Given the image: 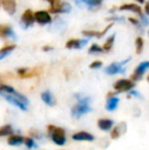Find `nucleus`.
<instances>
[{"mask_svg":"<svg viewBox=\"0 0 149 150\" xmlns=\"http://www.w3.org/2000/svg\"><path fill=\"white\" fill-rule=\"evenodd\" d=\"M48 132L51 135V139L56 145H64L66 139V131L61 128H58V127H54L52 125H49L47 127Z\"/></svg>","mask_w":149,"mask_h":150,"instance_id":"nucleus-1","label":"nucleus"},{"mask_svg":"<svg viewBox=\"0 0 149 150\" xmlns=\"http://www.w3.org/2000/svg\"><path fill=\"white\" fill-rule=\"evenodd\" d=\"M71 10H72L71 4L68 3V2L60 1V0H58L53 5H50V8H49L50 13H54V14L68 13V12H71Z\"/></svg>","mask_w":149,"mask_h":150,"instance_id":"nucleus-2","label":"nucleus"},{"mask_svg":"<svg viewBox=\"0 0 149 150\" xmlns=\"http://www.w3.org/2000/svg\"><path fill=\"white\" fill-rule=\"evenodd\" d=\"M135 87V83L134 81L129 79H121L117 81L113 85V89L117 91V93L121 92H128V91L132 90Z\"/></svg>","mask_w":149,"mask_h":150,"instance_id":"nucleus-3","label":"nucleus"},{"mask_svg":"<svg viewBox=\"0 0 149 150\" xmlns=\"http://www.w3.org/2000/svg\"><path fill=\"white\" fill-rule=\"evenodd\" d=\"M35 13V22L40 26H45V25H49L52 22V16L51 13L47 10H38L34 12Z\"/></svg>","mask_w":149,"mask_h":150,"instance_id":"nucleus-4","label":"nucleus"},{"mask_svg":"<svg viewBox=\"0 0 149 150\" xmlns=\"http://www.w3.org/2000/svg\"><path fill=\"white\" fill-rule=\"evenodd\" d=\"M16 74L18 77L22 79H30L33 77H37L41 74V69L40 67H34V69H28V67H20L18 69Z\"/></svg>","mask_w":149,"mask_h":150,"instance_id":"nucleus-5","label":"nucleus"},{"mask_svg":"<svg viewBox=\"0 0 149 150\" xmlns=\"http://www.w3.org/2000/svg\"><path fill=\"white\" fill-rule=\"evenodd\" d=\"M149 69V61H143V62L139 63L137 67L135 69L134 73L131 75V80L134 82L140 81L143 77L144 73Z\"/></svg>","mask_w":149,"mask_h":150,"instance_id":"nucleus-6","label":"nucleus"},{"mask_svg":"<svg viewBox=\"0 0 149 150\" xmlns=\"http://www.w3.org/2000/svg\"><path fill=\"white\" fill-rule=\"evenodd\" d=\"M20 23H22L23 27L25 28H29V27L33 26L35 23V13L32 11V9L28 8L26 9L20 16Z\"/></svg>","mask_w":149,"mask_h":150,"instance_id":"nucleus-7","label":"nucleus"},{"mask_svg":"<svg viewBox=\"0 0 149 150\" xmlns=\"http://www.w3.org/2000/svg\"><path fill=\"white\" fill-rule=\"evenodd\" d=\"M0 95H1L2 97H3L4 99H5L6 101H8V102H10L12 105H16V106H18L20 109H22L23 111H27L28 110V105H26L25 103H23L22 101L20 100V99H18L16 96H14L13 94H7V93H0Z\"/></svg>","mask_w":149,"mask_h":150,"instance_id":"nucleus-8","label":"nucleus"},{"mask_svg":"<svg viewBox=\"0 0 149 150\" xmlns=\"http://www.w3.org/2000/svg\"><path fill=\"white\" fill-rule=\"evenodd\" d=\"M91 110V107L89 104H82V103H78L72 108V115L76 119H80L82 115H86Z\"/></svg>","mask_w":149,"mask_h":150,"instance_id":"nucleus-9","label":"nucleus"},{"mask_svg":"<svg viewBox=\"0 0 149 150\" xmlns=\"http://www.w3.org/2000/svg\"><path fill=\"white\" fill-rule=\"evenodd\" d=\"M124 63L121 62H113L112 64H109L105 69V73L107 75H117V74H124L126 71V69H124Z\"/></svg>","mask_w":149,"mask_h":150,"instance_id":"nucleus-10","label":"nucleus"},{"mask_svg":"<svg viewBox=\"0 0 149 150\" xmlns=\"http://www.w3.org/2000/svg\"><path fill=\"white\" fill-rule=\"evenodd\" d=\"M1 5L9 16H13L16 12V0H1Z\"/></svg>","mask_w":149,"mask_h":150,"instance_id":"nucleus-11","label":"nucleus"},{"mask_svg":"<svg viewBox=\"0 0 149 150\" xmlns=\"http://www.w3.org/2000/svg\"><path fill=\"white\" fill-rule=\"evenodd\" d=\"M88 43V39H70L66 41V49H81Z\"/></svg>","mask_w":149,"mask_h":150,"instance_id":"nucleus-12","label":"nucleus"},{"mask_svg":"<svg viewBox=\"0 0 149 150\" xmlns=\"http://www.w3.org/2000/svg\"><path fill=\"white\" fill-rule=\"evenodd\" d=\"M119 9L121 10V11L134 12V13L138 14V16H141L142 14V8L140 7L138 4H135V3H125V4H123V5L119 6Z\"/></svg>","mask_w":149,"mask_h":150,"instance_id":"nucleus-13","label":"nucleus"},{"mask_svg":"<svg viewBox=\"0 0 149 150\" xmlns=\"http://www.w3.org/2000/svg\"><path fill=\"white\" fill-rule=\"evenodd\" d=\"M16 33L13 29L9 25H0V38L6 39V38H14Z\"/></svg>","mask_w":149,"mask_h":150,"instance_id":"nucleus-14","label":"nucleus"},{"mask_svg":"<svg viewBox=\"0 0 149 150\" xmlns=\"http://www.w3.org/2000/svg\"><path fill=\"white\" fill-rule=\"evenodd\" d=\"M73 139L76 141H93L94 136L87 132H79L73 135Z\"/></svg>","mask_w":149,"mask_h":150,"instance_id":"nucleus-15","label":"nucleus"},{"mask_svg":"<svg viewBox=\"0 0 149 150\" xmlns=\"http://www.w3.org/2000/svg\"><path fill=\"white\" fill-rule=\"evenodd\" d=\"M16 48V44H6L2 48H0V60L4 59L6 56L9 55Z\"/></svg>","mask_w":149,"mask_h":150,"instance_id":"nucleus-16","label":"nucleus"},{"mask_svg":"<svg viewBox=\"0 0 149 150\" xmlns=\"http://www.w3.org/2000/svg\"><path fill=\"white\" fill-rule=\"evenodd\" d=\"M41 98H42V100H43V102L45 103V104H47L48 106H54L56 103L53 95H52L51 92H49V91H44V92H42Z\"/></svg>","mask_w":149,"mask_h":150,"instance_id":"nucleus-17","label":"nucleus"},{"mask_svg":"<svg viewBox=\"0 0 149 150\" xmlns=\"http://www.w3.org/2000/svg\"><path fill=\"white\" fill-rule=\"evenodd\" d=\"M119 99L117 98V97H114V96L108 97L107 102H106V105H105V108L107 109L108 111L115 110L117 105H119Z\"/></svg>","mask_w":149,"mask_h":150,"instance_id":"nucleus-18","label":"nucleus"},{"mask_svg":"<svg viewBox=\"0 0 149 150\" xmlns=\"http://www.w3.org/2000/svg\"><path fill=\"white\" fill-rule=\"evenodd\" d=\"M98 127L102 131H109L113 126V120L109 119H100L98 120Z\"/></svg>","mask_w":149,"mask_h":150,"instance_id":"nucleus-19","label":"nucleus"},{"mask_svg":"<svg viewBox=\"0 0 149 150\" xmlns=\"http://www.w3.org/2000/svg\"><path fill=\"white\" fill-rule=\"evenodd\" d=\"M25 141L24 137L20 136V135H13L11 134V136L8 138L7 142L9 145H11V146H18V145H20L23 142Z\"/></svg>","mask_w":149,"mask_h":150,"instance_id":"nucleus-20","label":"nucleus"},{"mask_svg":"<svg viewBox=\"0 0 149 150\" xmlns=\"http://www.w3.org/2000/svg\"><path fill=\"white\" fill-rule=\"evenodd\" d=\"M114 40H115V34H112V35H110L109 37L106 39V41L104 42L103 46H102L104 52H108V51H110V50L112 49L113 44H114Z\"/></svg>","mask_w":149,"mask_h":150,"instance_id":"nucleus-21","label":"nucleus"},{"mask_svg":"<svg viewBox=\"0 0 149 150\" xmlns=\"http://www.w3.org/2000/svg\"><path fill=\"white\" fill-rule=\"evenodd\" d=\"M135 47H136V53L137 54H141L143 51V47H144V41L142 39V37H137L135 40Z\"/></svg>","mask_w":149,"mask_h":150,"instance_id":"nucleus-22","label":"nucleus"},{"mask_svg":"<svg viewBox=\"0 0 149 150\" xmlns=\"http://www.w3.org/2000/svg\"><path fill=\"white\" fill-rule=\"evenodd\" d=\"M88 52H89V54H99V53L104 52V50H103V48L98 45V44L93 43L90 46L89 49H88Z\"/></svg>","mask_w":149,"mask_h":150,"instance_id":"nucleus-23","label":"nucleus"},{"mask_svg":"<svg viewBox=\"0 0 149 150\" xmlns=\"http://www.w3.org/2000/svg\"><path fill=\"white\" fill-rule=\"evenodd\" d=\"M12 133H13V131H12V128L10 125H7V126H4L0 128V137L8 136V135H11Z\"/></svg>","mask_w":149,"mask_h":150,"instance_id":"nucleus-24","label":"nucleus"},{"mask_svg":"<svg viewBox=\"0 0 149 150\" xmlns=\"http://www.w3.org/2000/svg\"><path fill=\"white\" fill-rule=\"evenodd\" d=\"M85 37L87 38H93V37H96L98 38V35H99V32L98 31H93V30H84L82 32Z\"/></svg>","mask_w":149,"mask_h":150,"instance_id":"nucleus-25","label":"nucleus"},{"mask_svg":"<svg viewBox=\"0 0 149 150\" xmlns=\"http://www.w3.org/2000/svg\"><path fill=\"white\" fill-rule=\"evenodd\" d=\"M16 90L8 85H0V93H7V94H13Z\"/></svg>","mask_w":149,"mask_h":150,"instance_id":"nucleus-26","label":"nucleus"},{"mask_svg":"<svg viewBox=\"0 0 149 150\" xmlns=\"http://www.w3.org/2000/svg\"><path fill=\"white\" fill-rule=\"evenodd\" d=\"M121 124H119V126H117L115 128H113V130L112 132V139H117L121 135Z\"/></svg>","mask_w":149,"mask_h":150,"instance_id":"nucleus-27","label":"nucleus"},{"mask_svg":"<svg viewBox=\"0 0 149 150\" xmlns=\"http://www.w3.org/2000/svg\"><path fill=\"white\" fill-rule=\"evenodd\" d=\"M129 22L131 23L132 25H134V26L136 27V28H138L140 31H142L143 29H142V24H141V22H140L138 18H129Z\"/></svg>","mask_w":149,"mask_h":150,"instance_id":"nucleus-28","label":"nucleus"},{"mask_svg":"<svg viewBox=\"0 0 149 150\" xmlns=\"http://www.w3.org/2000/svg\"><path fill=\"white\" fill-rule=\"evenodd\" d=\"M25 145H26L28 148H33V147H35V143H34V140H33L32 138H25Z\"/></svg>","mask_w":149,"mask_h":150,"instance_id":"nucleus-29","label":"nucleus"},{"mask_svg":"<svg viewBox=\"0 0 149 150\" xmlns=\"http://www.w3.org/2000/svg\"><path fill=\"white\" fill-rule=\"evenodd\" d=\"M101 67H102V61H100V60H94L93 62L90 64V69H100Z\"/></svg>","mask_w":149,"mask_h":150,"instance_id":"nucleus-30","label":"nucleus"},{"mask_svg":"<svg viewBox=\"0 0 149 150\" xmlns=\"http://www.w3.org/2000/svg\"><path fill=\"white\" fill-rule=\"evenodd\" d=\"M140 22H141V24H142V26H143V27H147L148 25H149L148 18L146 16H144L143 13L140 16Z\"/></svg>","mask_w":149,"mask_h":150,"instance_id":"nucleus-31","label":"nucleus"},{"mask_svg":"<svg viewBox=\"0 0 149 150\" xmlns=\"http://www.w3.org/2000/svg\"><path fill=\"white\" fill-rule=\"evenodd\" d=\"M112 26H113V24L112 23V24H109L108 26H106L105 29H103V30H102L101 32H99V35H98V39H99V38H101V37H103V36L105 35L106 33H107V31L109 30V29L112 28Z\"/></svg>","mask_w":149,"mask_h":150,"instance_id":"nucleus-32","label":"nucleus"},{"mask_svg":"<svg viewBox=\"0 0 149 150\" xmlns=\"http://www.w3.org/2000/svg\"><path fill=\"white\" fill-rule=\"evenodd\" d=\"M130 96H135V97H139V98H141L140 93L137 92V91H134V90H130Z\"/></svg>","mask_w":149,"mask_h":150,"instance_id":"nucleus-33","label":"nucleus"},{"mask_svg":"<svg viewBox=\"0 0 149 150\" xmlns=\"http://www.w3.org/2000/svg\"><path fill=\"white\" fill-rule=\"evenodd\" d=\"M42 50H43L44 52H48V51H51V50H53V47L50 45H44L43 47H42Z\"/></svg>","mask_w":149,"mask_h":150,"instance_id":"nucleus-34","label":"nucleus"},{"mask_svg":"<svg viewBox=\"0 0 149 150\" xmlns=\"http://www.w3.org/2000/svg\"><path fill=\"white\" fill-rule=\"evenodd\" d=\"M145 13L147 14V16H149V1L146 2V4H145Z\"/></svg>","mask_w":149,"mask_h":150,"instance_id":"nucleus-35","label":"nucleus"},{"mask_svg":"<svg viewBox=\"0 0 149 150\" xmlns=\"http://www.w3.org/2000/svg\"><path fill=\"white\" fill-rule=\"evenodd\" d=\"M44 1H46V2H48V3L50 4V5H53V4H55L56 2L58 1V0H44Z\"/></svg>","mask_w":149,"mask_h":150,"instance_id":"nucleus-36","label":"nucleus"},{"mask_svg":"<svg viewBox=\"0 0 149 150\" xmlns=\"http://www.w3.org/2000/svg\"><path fill=\"white\" fill-rule=\"evenodd\" d=\"M135 1L139 2V3H144V2H145V0H135Z\"/></svg>","mask_w":149,"mask_h":150,"instance_id":"nucleus-37","label":"nucleus"},{"mask_svg":"<svg viewBox=\"0 0 149 150\" xmlns=\"http://www.w3.org/2000/svg\"><path fill=\"white\" fill-rule=\"evenodd\" d=\"M147 81L149 82V76H148V77H147Z\"/></svg>","mask_w":149,"mask_h":150,"instance_id":"nucleus-38","label":"nucleus"},{"mask_svg":"<svg viewBox=\"0 0 149 150\" xmlns=\"http://www.w3.org/2000/svg\"><path fill=\"white\" fill-rule=\"evenodd\" d=\"M0 6H1V0H0Z\"/></svg>","mask_w":149,"mask_h":150,"instance_id":"nucleus-39","label":"nucleus"},{"mask_svg":"<svg viewBox=\"0 0 149 150\" xmlns=\"http://www.w3.org/2000/svg\"><path fill=\"white\" fill-rule=\"evenodd\" d=\"M148 34H149V32H148Z\"/></svg>","mask_w":149,"mask_h":150,"instance_id":"nucleus-40","label":"nucleus"}]
</instances>
